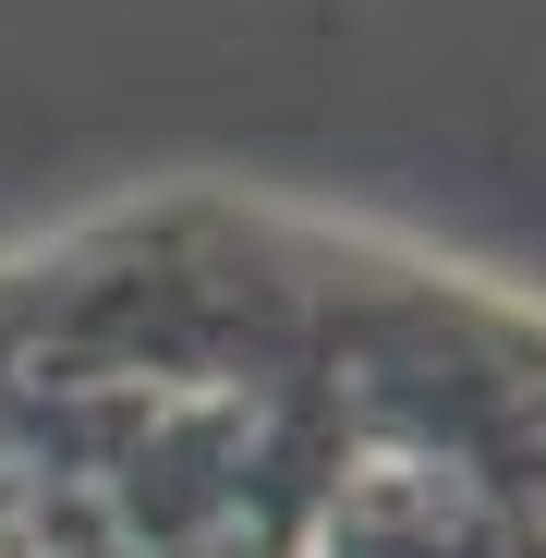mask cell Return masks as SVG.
<instances>
[{"instance_id": "1", "label": "cell", "mask_w": 546, "mask_h": 558, "mask_svg": "<svg viewBox=\"0 0 546 558\" xmlns=\"http://www.w3.org/2000/svg\"><path fill=\"white\" fill-rule=\"evenodd\" d=\"M0 558H134V534L85 498V474L25 425L13 389H0Z\"/></svg>"}]
</instances>
